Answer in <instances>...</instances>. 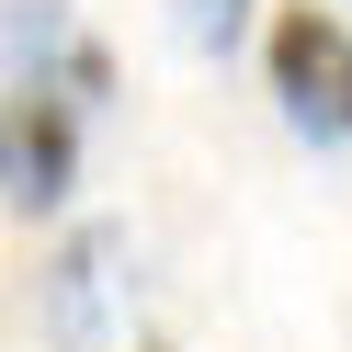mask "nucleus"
<instances>
[{
    "label": "nucleus",
    "instance_id": "nucleus-1",
    "mask_svg": "<svg viewBox=\"0 0 352 352\" xmlns=\"http://www.w3.org/2000/svg\"><path fill=\"white\" fill-rule=\"evenodd\" d=\"M261 80H273L284 125H296L307 148L352 137V23L329 0H284L273 23H261Z\"/></svg>",
    "mask_w": 352,
    "mask_h": 352
},
{
    "label": "nucleus",
    "instance_id": "nucleus-2",
    "mask_svg": "<svg viewBox=\"0 0 352 352\" xmlns=\"http://www.w3.org/2000/svg\"><path fill=\"white\" fill-rule=\"evenodd\" d=\"M69 193H80V102L57 80H12L0 91V205L57 216Z\"/></svg>",
    "mask_w": 352,
    "mask_h": 352
},
{
    "label": "nucleus",
    "instance_id": "nucleus-3",
    "mask_svg": "<svg viewBox=\"0 0 352 352\" xmlns=\"http://www.w3.org/2000/svg\"><path fill=\"white\" fill-rule=\"evenodd\" d=\"M182 34H193V46H216V57H228L239 34H250V0H182Z\"/></svg>",
    "mask_w": 352,
    "mask_h": 352
}]
</instances>
